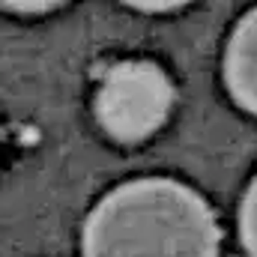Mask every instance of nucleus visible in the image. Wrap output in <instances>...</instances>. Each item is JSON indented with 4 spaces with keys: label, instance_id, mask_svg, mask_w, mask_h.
I'll use <instances>...</instances> for the list:
<instances>
[{
    "label": "nucleus",
    "instance_id": "nucleus-3",
    "mask_svg": "<svg viewBox=\"0 0 257 257\" xmlns=\"http://www.w3.org/2000/svg\"><path fill=\"white\" fill-rule=\"evenodd\" d=\"M224 84L239 108L257 117V9L233 30L224 51Z\"/></svg>",
    "mask_w": 257,
    "mask_h": 257
},
{
    "label": "nucleus",
    "instance_id": "nucleus-1",
    "mask_svg": "<svg viewBox=\"0 0 257 257\" xmlns=\"http://www.w3.org/2000/svg\"><path fill=\"white\" fill-rule=\"evenodd\" d=\"M218 245L209 203L165 177L117 186L84 224V257H218Z\"/></svg>",
    "mask_w": 257,
    "mask_h": 257
},
{
    "label": "nucleus",
    "instance_id": "nucleus-6",
    "mask_svg": "<svg viewBox=\"0 0 257 257\" xmlns=\"http://www.w3.org/2000/svg\"><path fill=\"white\" fill-rule=\"evenodd\" d=\"M123 3L135 6V9H144V12H168V9H177L189 0H123Z\"/></svg>",
    "mask_w": 257,
    "mask_h": 257
},
{
    "label": "nucleus",
    "instance_id": "nucleus-4",
    "mask_svg": "<svg viewBox=\"0 0 257 257\" xmlns=\"http://www.w3.org/2000/svg\"><path fill=\"white\" fill-rule=\"evenodd\" d=\"M239 239L248 257H257V177L239 203Z\"/></svg>",
    "mask_w": 257,
    "mask_h": 257
},
{
    "label": "nucleus",
    "instance_id": "nucleus-5",
    "mask_svg": "<svg viewBox=\"0 0 257 257\" xmlns=\"http://www.w3.org/2000/svg\"><path fill=\"white\" fill-rule=\"evenodd\" d=\"M60 3H66V0H0V6H6L12 12H48Z\"/></svg>",
    "mask_w": 257,
    "mask_h": 257
},
{
    "label": "nucleus",
    "instance_id": "nucleus-2",
    "mask_svg": "<svg viewBox=\"0 0 257 257\" xmlns=\"http://www.w3.org/2000/svg\"><path fill=\"white\" fill-rule=\"evenodd\" d=\"M174 108V84L150 60L111 66L96 93V120L114 141L138 144L159 132Z\"/></svg>",
    "mask_w": 257,
    "mask_h": 257
}]
</instances>
